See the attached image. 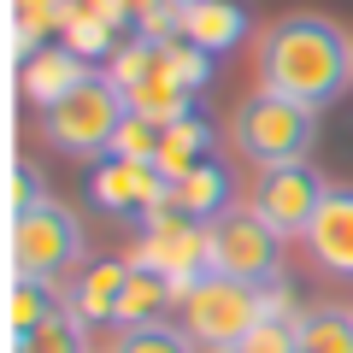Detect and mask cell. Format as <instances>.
Here are the masks:
<instances>
[{
    "label": "cell",
    "mask_w": 353,
    "mask_h": 353,
    "mask_svg": "<svg viewBox=\"0 0 353 353\" xmlns=\"http://www.w3.org/2000/svg\"><path fill=\"white\" fill-rule=\"evenodd\" d=\"M253 71H259V88L324 112L353 88V36L324 12L277 18L253 41Z\"/></svg>",
    "instance_id": "1"
},
{
    "label": "cell",
    "mask_w": 353,
    "mask_h": 353,
    "mask_svg": "<svg viewBox=\"0 0 353 353\" xmlns=\"http://www.w3.org/2000/svg\"><path fill=\"white\" fill-rule=\"evenodd\" d=\"M230 141L253 171H271V165H301L318 141V112L301 101H283L271 88H253L248 101L230 118Z\"/></svg>",
    "instance_id": "2"
},
{
    "label": "cell",
    "mask_w": 353,
    "mask_h": 353,
    "mask_svg": "<svg viewBox=\"0 0 353 353\" xmlns=\"http://www.w3.org/2000/svg\"><path fill=\"white\" fill-rule=\"evenodd\" d=\"M124 118H130L124 88L112 77H88L83 88H71L59 106L41 112V136L59 153H71V159H106L118 130H124Z\"/></svg>",
    "instance_id": "3"
},
{
    "label": "cell",
    "mask_w": 353,
    "mask_h": 353,
    "mask_svg": "<svg viewBox=\"0 0 353 353\" xmlns=\"http://www.w3.org/2000/svg\"><path fill=\"white\" fill-rule=\"evenodd\" d=\"M206 271L265 289L271 277H283V236L253 206H224L218 218H206Z\"/></svg>",
    "instance_id": "4"
},
{
    "label": "cell",
    "mask_w": 353,
    "mask_h": 353,
    "mask_svg": "<svg viewBox=\"0 0 353 353\" xmlns=\"http://www.w3.org/2000/svg\"><path fill=\"white\" fill-rule=\"evenodd\" d=\"M6 248H12V277L59 283L65 271L77 265V253H83V224H77L71 206H59V201L48 194L41 206H30V212L12 218Z\"/></svg>",
    "instance_id": "5"
},
{
    "label": "cell",
    "mask_w": 353,
    "mask_h": 353,
    "mask_svg": "<svg viewBox=\"0 0 353 353\" xmlns=\"http://www.w3.org/2000/svg\"><path fill=\"white\" fill-rule=\"evenodd\" d=\"M259 318H265L259 289L253 283H236V277H218V271H206L189 289V301H183V330L212 353H230Z\"/></svg>",
    "instance_id": "6"
},
{
    "label": "cell",
    "mask_w": 353,
    "mask_h": 353,
    "mask_svg": "<svg viewBox=\"0 0 353 353\" xmlns=\"http://www.w3.org/2000/svg\"><path fill=\"white\" fill-rule=\"evenodd\" d=\"M324 194H330V183L301 159V165H271V171H259V176H253V189H248V206L277 230L283 241H289V236L306 241V230H312Z\"/></svg>",
    "instance_id": "7"
},
{
    "label": "cell",
    "mask_w": 353,
    "mask_h": 353,
    "mask_svg": "<svg viewBox=\"0 0 353 353\" xmlns=\"http://www.w3.org/2000/svg\"><path fill=\"white\" fill-rule=\"evenodd\" d=\"M88 201L101 206V212H112V218H130V212L153 218L171 201V176L148 159H101L88 171Z\"/></svg>",
    "instance_id": "8"
},
{
    "label": "cell",
    "mask_w": 353,
    "mask_h": 353,
    "mask_svg": "<svg viewBox=\"0 0 353 353\" xmlns=\"http://www.w3.org/2000/svg\"><path fill=\"white\" fill-rule=\"evenodd\" d=\"M306 253L318 259V271L353 283V183H330L324 206L306 230Z\"/></svg>",
    "instance_id": "9"
},
{
    "label": "cell",
    "mask_w": 353,
    "mask_h": 353,
    "mask_svg": "<svg viewBox=\"0 0 353 353\" xmlns=\"http://www.w3.org/2000/svg\"><path fill=\"white\" fill-rule=\"evenodd\" d=\"M88 59L77 48H36L24 53V71H18V88H24V101L36 106V112H48V106H59L71 88L88 83Z\"/></svg>",
    "instance_id": "10"
},
{
    "label": "cell",
    "mask_w": 353,
    "mask_h": 353,
    "mask_svg": "<svg viewBox=\"0 0 353 353\" xmlns=\"http://www.w3.org/2000/svg\"><path fill=\"white\" fill-rule=\"evenodd\" d=\"M253 18L241 0H189L183 6V36L194 41V48H206L218 59V53H230L236 41H248Z\"/></svg>",
    "instance_id": "11"
},
{
    "label": "cell",
    "mask_w": 353,
    "mask_h": 353,
    "mask_svg": "<svg viewBox=\"0 0 353 353\" xmlns=\"http://www.w3.org/2000/svg\"><path fill=\"white\" fill-rule=\"evenodd\" d=\"M124 283H130V259H101L94 271L65 289V306H71L83 324H112L118 318V301H124Z\"/></svg>",
    "instance_id": "12"
},
{
    "label": "cell",
    "mask_w": 353,
    "mask_h": 353,
    "mask_svg": "<svg viewBox=\"0 0 353 353\" xmlns=\"http://www.w3.org/2000/svg\"><path fill=\"white\" fill-rule=\"evenodd\" d=\"M171 212H183V218H194V224H206V218H218L230 206V171L218 159H206V165H194L189 176H176L171 183Z\"/></svg>",
    "instance_id": "13"
},
{
    "label": "cell",
    "mask_w": 353,
    "mask_h": 353,
    "mask_svg": "<svg viewBox=\"0 0 353 353\" xmlns=\"http://www.w3.org/2000/svg\"><path fill=\"white\" fill-rule=\"evenodd\" d=\"M212 141H218L212 124H206L201 112H189V118H176V124H165V136H159V159H153V165H159V171L176 183V176H189L194 165L212 159Z\"/></svg>",
    "instance_id": "14"
},
{
    "label": "cell",
    "mask_w": 353,
    "mask_h": 353,
    "mask_svg": "<svg viewBox=\"0 0 353 353\" xmlns=\"http://www.w3.org/2000/svg\"><path fill=\"white\" fill-rule=\"evenodd\" d=\"M165 306H176L171 294V277L148 271V265H130V283H124V301H118V330H136V324H159Z\"/></svg>",
    "instance_id": "15"
},
{
    "label": "cell",
    "mask_w": 353,
    "mask_h": 353,
    "mask_svg": "<svg viewBox=\"0 0 353 353\" xmlns=\"http://www.w3.org/2000/svg\"><path fill=\"white\" fill-rule=\"evenodd\" d=\"M294 341H301V353H353V312L347 306H301Z\"/></svg>",
    "instance_id": "16"
},
{
    "label": "cell",
    "mask_w": 353,
    "mask_h": 353,
    "mask_svg": "<svg viewBox=\"0 0 353 353\" xmlns=\"http://www.w3.org/2000/svg\"><path fill=\"white\" fill-rule=\"evenodd\" d=\"M124 101H130V112L153 118V124H176V118H189V112H194V94H189L183 83H176V77L165 71V65L148 77V83H136V88L124 94Z\"/></svg>",
    "instance_id": "17"
},
{
    "label": "cell",
    "mask_w": 353,
    "mask_h": 353,
    "mask_svg": "<svg viewBox=\"0 0 353 353\" xmlns=\"http://www.w3.org/2000/svg\"><path fill=\"white\" fill-rule=\"evenodd\" d=\"M53 312H65V294H53V283L12 277V294H6V330H12V336H30V330H41Z\"/></svg>",
    "instance_id": "18"
},
{
    "label": "cell",
    "mask_w": 353,
    "mask_h": 353,
    "mask_svg": "<svg viewBox=\"0 0 353 353\" xmlns=\"http://www.w3.org/2000/svg\"><path fill=\"white\" fill-rule=\"evenodd\" d=\"M12 353H88V324L65 306V312H53L41 330L12 336Z\"/></svg>",
    "instance_id": "19"
},
{
    "label": "cell",
    "mask_w": 353,
    "mask_h": 353,
    "mask_svg": "<svg viewBox=\"0 0 353 353\" xmlns=\"http://www.w3.org/2000/svg\"><path fill=\"white\" fill-rule=\"evenodd\" d=\"M201 341L189 336V330H176V324H136V330H118L112 353H194Z\"/></svg>",
    "instance_id": "20"
},
{
    "label": "cell",
    "mask_w": 353,
    "mask_h": 353,
    "mask_svg": "<svg viewBox=\"0 0 353 353\" xmlns=\"http://www.w3.org/2000/svg\"><path fill=\"white\" fill-rule=\"evenodd\" d=\"M159 59H165V71H171L176 83L189 88V94H194V88H206V83H212V71H218V65H212V53H206V48H194L189 36L159 41Z\"/></svg>",
    "instance_id": "21"
},
{
    "label": "cell",
    "mask_w": 353,
    "mask_h": 353,
    "mask_svg": "<svg viewBox=\"0 0 353 353\" xmlns=\"http://www.w3.org/2000/svg\"><path fill=\"white\" fill-rule=\"evenodd\" d=\"M159 136H165V124H153V118H141V112H130L124 118V130H118V141H112V153L106 159H159Z\"/></svg>",
    "instance_id": "22"
},
{
    "label": "cell",
    "mask_w": 353,
    "mask_h": 353,
    "mask_svg": "<svg viewBox=\"0 0 353 353\" xmlns=\"http://www.w3.org/2000/svg\"><path fill=\"white\" fill-rule=\"evenodd\" d=\"M230 353H301V341H294V318H259Z\"/></svg>",
    "instance_id": "23"
},
{
    "label": "cell",
    "mask_w": 353,
    "mask_h": 353,
    "mask_svg": "<svg viewBox=\"0 0 353 353\" xmlns=\"http://www.w3.org/2000/svg\"><path fill=\"white\" fill-rule=\"evenodd\" d=\"M41 201H48V189H41L36 165L18 159V165H12V218H18V212H30V206H41Z\"/></svg>",
    "instance_id": "24"
},
{
    "label": "cell",
    "mask_w": 353,
    "mask_h": 353,
    "mask_svg": "<svg viewBox=\"0 0 353 353\" xmlns=\"http://www.w3.org/2000/svg\"><path fill=\"white\" fill-rule=\"evenodd\" d=\"M176 6H189V0H176Z\"/></svg>",
    "instance_id": "25"
}]
</instances>
